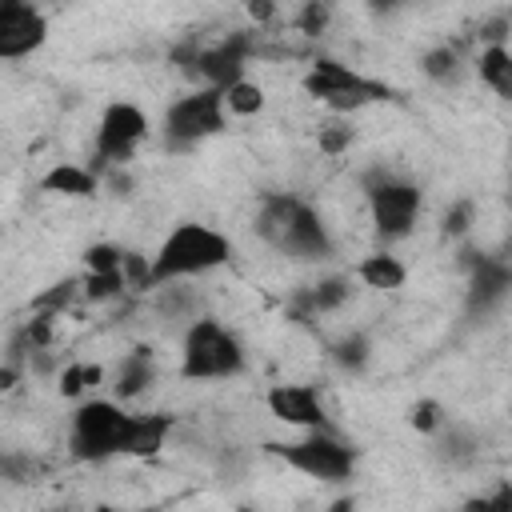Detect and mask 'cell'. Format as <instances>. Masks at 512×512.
<instances>
[{
  "label": "cell",
  "mask_w": 512,
  "mask_h": 512,
  "mask_svg": "<svg viewBox=\"0 0 512 512\" xmlns=\"http://www.w3.org/2000/svg\"><path fill=\"white\" fill-rule=\"evenodd\" d=\"M252 228L272 252H280L288 260H300V264L328 260L336 252L324 216L304 196H292V192H268L256 208Z\"/></svg>",
  "instance_id": "cell-1"
},
{
  "label": "cell",
  "mask_w": 512,
  "mask_h": 512,
  "mask_svg": "<svg viewBox=\"0 0 512 512\" xmlns=\"http://www.w3.org/2000/svg\"><path fill=\"white\" fill-rule=\"evenodd\" d=\"M232 240L204 224V220H176L164 240L156 244V252L148 256V280L152 288L164 280H200L216 268H224L232 260Z\"/></svg>",
  "instance_id": "cell-2"
},
{
  "label": "cell",
  "mask_w": 512,
  "mask_h": 512,
  "mask_svg": "<svg viewBox=\"0 0 512 512\" xmlns=\"http://www.w3.org/2000/svg\"><path fill=\"white\" fill-rule=\"evenodd\" d=\"M248 368V352H244V340L220 324L216 316L200 312L196 320L184 324V336H180V376L184 380H232Z\"/></svg>",
  "instance_id": "cell-3"
},
{
  "label": "cell",
  "mask_w": 512,
  "mask_h": 512,
  "mask_svg": "<svg viewBox=\"0 0 512 512\" xmlns=\"http://www.w3.org/2000/svg\"><path fill=\"white\" fill-rule=\"evenodd\" d=\"M132 412L116 396H80L68 420V452L80 464H104L112 456H124Z\"/></svg>",
  "instance_id": "cell-4"
},
{
  "label": "cell",
  "mask_w": 512,
  "mask_h": 512,
  "mask_svg": "<svg viewBox=\"0 0 512 512\" xmlns=\"http://www.w3.org/2000/svg\"><path fill=\"white\" fill-rule=\"evenodd\" d=\"M360 192H364V204H368L372 232L384 248L412 236V228L424 212V188L420 184H412L408 176H396L388 168H368L360 176Z\"/></svg>",
  "instance_id": "cell-5"
},
{
  "label": "cell",
  "mask_w": 512,
  "mask_h": 512,
  "mask_svg": "<svg viewBox=\"0 0 512 512\" xmlns=\"http://www.w3.org/2000/svg\"><path fill=\"white\" fill-rule=\"evenodd\" d=\"M268 456H276L292 472L320 480V484H344L356 472V448L344 444L332 428H308L296 440H272Z\"/></svg>",
  "instance_id": "cell-6"
},
{
  "label": "cell",
  "mask_w": 512,
  "mask_h": 512,
  "mask_svg": "<svg viewBox=\"0 0 512 512\" xmlns=\"http://www.w3.org/2000/svg\"><path fill=\"white\" fill-rule=\"evenodd\" d=\"M224 128H228V112H224L220 88H208V84H196L192 92L176 96L160 120L164 148H172V152H192L204 140L220 136Z\"/></svg>",
  "instance_id": "cell-7"
},
{
  "label": "cell",
  "mask_w": 512,
  "mask_h": 512,
  "mask_svg": "<svg viewBox=\"0 0 512 512\" xmlns=\"http://www.w3.org/2000/svg\"><path fill=\"white\" fill-rule=\"evenodd\" d=\"M304 92L312 100H320L324 108H332L336 116H352V112L392 96L388 84L368 80L364 72H356V68H348V64H340L332 56H316L312 60V68L304 72Z\"/></svg>",
  "instance_id": "cell-8"
},
{
  "label": "cell",
  "mask_w": 512,
  "mask_h": 512,
  "mask_svg": "<svg viewBox=\"0 0 512 512\" xmlns=\"http://www.w3.org/2000/svg\"><path fill=\"white\" fill-rule=\"evenodd\" d=\"M152 120L140 104L132 100H108L100 108L96 120V140H92V172H108V168H128V160L140 152V144L148 140Z\"/></svg>",
  "instance_id": "cell-9"
},
{
  "label": "cell",
  "mask_w": 512,
  "mask_h": 512,
  "mask_svg": "<svg viewBox=\"0 0 512 512\" xmlns=\"http://www.w3.org/2000/svg\"><path fill=\"white\" fill-rule=\"evenodd\" d=\"M252 56H256V32H232V36L200 48L188 64V76H196L208 88H228L232 80L248 76Z\"/></svg>",
  "instance_id": "cell-10"
},
{
  "label": "cell",
  "mask_w": 512,
  "mask_h": 512,
  "mask_svg": "<svg viewBox=\"0 0 512 512\" xmlns=\"http://www.w3.org/2000/svg\"><path fill=\"white\" fill-rule=\"evenodd\" d=\"M468 264V288H464V308L468 316H492L508 304L512 292V268L504 256H488V252H464Z\"/></svg>",
  "instance_id": "cell-11"
},
{
  "label": "cell",
  "mask_w": 512,
  "mask_h": 512,
  "mask_svg": "<svg viewBox=\"0 0 512 512\" xmlns=\"http://www.w3.org/2000/svg\"><path fill=\"white\" fill-rule=\"evenodd\" d=\"M48 44V12L36 0L0 4V60H24Z\"/></svg>",
  "instance_id": "cell-12"
},
{
  "label": "cell",
  "mask_w": 512,
  "mask_h": 512,
  "mask_svg": "<svg viewBox=\"0 0 512 512\" xmlns=\"http://www.w3.org/2000/svg\"><path fill=\"white\" fill-rule=\"evenodd\" d=\"M264 408L272 412V420L308 432V428H328V408L316 384H272L264 392Z\"/></svg>",
  "instance_id": "cell-13"
},
{
  "label": "cell",
  "mask_w": 512,
  "mask_h": 512,
  "mask_svg": "<svg viewBox=\"0 0 512 512\" xmlns=\"http://www.w3.org/2000/svg\"><path fill=\"white\" fill-rule=\"evenodd\" d=\"M352 276H340V272H332V276H320L316 284H304L296 296H292V304H288V312L300 320V324H308V320H316V316H332V312H340L348 300H352Z\"/></svg>",
  "instance_id": "cell-14"
},
{
  "label": "cell",
  "mask_w": 512,
  "mask_h": 512,
  "mask_svg": "<svg viewBox=\"0 0 512 512\" xmlns=\"http://www.w3.org/2000/svg\"><path fill=\"white\" fill-rule=\"evenodd\" d=\"M108 384H112V396L120 404L124 400H140L156 384V356H152V348H132L128 356H120V364L112 368Z\"/></svg>",
  "instance_id": "cell-15"
},
{
  "label": "cell",
  "mask_w": 512,
  "mask_h": 512,
  "mask_svg": "<svg viewBox=\"0 0 512 512\" xmlns=\"http://www.w3.org/2000/svg\"><path fill=\"white\" fill-rule=\"evenodd\" d=\"M40 188L48 196H64V200H88L100 192V172H92L88 164H72V160H60L52 164L44 176H40Z\"/></svg>",
  "instance_id": "cell-16"
},
{
  "label": "cell",
  "mask_w": 512,
  "mask_h": 512,
  "mask_svg": "<svg viewBox=\"0 0 512 512\" xmlns=\"http://www.w3.org/2000/svg\"><path fill=\"white\" fill-rule=\"evenodd\" d=\"M432 444H436V460L444 468H472L480 460V436L464 424H452L444 420L436 432H432Z\"/></svg>",
  "instance_id": "cell-17"
},
{
  "label": "cell",
  "mask_w": 512,
  "mask_h": 512,
  "mask_svg": "<svg viewBox=\"0 0 512 512\" xmlns=\"http://www.w3.org/2000/svg\"><path fill=\"white\" fill-rule=\"evenodd\" d=\"M352 276H356L364 288H372V292H396V288H404V280H408V264H404L396 252L376 248V252H368V256L356 264Z\"/></svg>",
  "instance_id": "cell-18"
},
{
  "label": "cell",
  "mask_w": 512,
  "mask_h": 512,
  "mask_svg": "<svg viewBox=\"0 0 512 512\" xmlns=\"http://www.w3.org/2000/svg\"><path fill=\"white\" fill-rule=\"evenodd\" d=\"M172 436V416L164 412H140L132 416L128 424V440H124V456H136V460H148L156 456Z\"/></svg>",
  "instance_id": "cell-19"
},
{
  "label": "cell",
  "mask_w": 512,
  "mask_h": 512,
  "mask_svg": "<svg viewBox=\"0 0 512 512\" xmlns=\"http://www.w3.org/2000/svg\"><path fill=\"white\" fill-rule=\"evenodd\" d=\"M476 76L488 92L508 100L512 96V52H508V44H484L480 56H476Z\"/></svg>",
  "instance_id": "cell-20"
},
{
  "label": "cell",
  "mask_w": 512,
  "mask_h": 512,
  "mask_svg": "<svg viewBox=\"0 0 512 512\" xmlns=\"http://www.w3.org/2000/svg\"><path fill=\"white\" fill-rule=\"evenodd\" d=\"M156 308L168 320H196L200 316V292H192V280H164L156 284Z\"/></svg>",
  "instance_id": "cell-21"
},
{
  "label": "cell",
  "mask_w": 512,
  "mask_h": 512,
  "mask_svg": "<svg viewBox=\"0 0 512 512\" xmlns=\"http://www.w3.org/2000/svg\"><path fill=\"white\" fill-rule=\"evenodd\" d=\"M328 360H332L340 372L360 376V372L372 364V340H368L364 332H344V336H336V340L328 344Z\"/></svg>",
  "instance_id": "cell-22"
},
{
  "label": "cell",
  "mask_w": 512,
  "mask_h": 512,
  "mask_svg": "<svg viewBox=\"0 0 512 512\" xmlns=\"http://www.w3.org/2000/svg\"><path fill=\"white\" fill-rule=\"evenodd\" d=\"M420 72L432 80V84H456L464 76V52L456 44H436L420 56Z\"/></svg>",
  "instance_id": "cell-23"
},
{
  "label": "cell",
  "mask_w": 512,
  "mask_h": 512,
  "mask_svg": "<svg viewBox=\"0 0 512 512\" xmlns=\"http://www.w3.org/2000/svg\"><path fill=\"white\" fill-rule=\"evenodd\" d=\"M220 100H224V112H228V116H256V112H264V104H268L264 84H256V80H248V76H240V80H232L228 88H220Z\"/></svg>",
  "instance_id": "cell-24"
},
{
  "label": "cell",
  "mask_w": 512,
  "mask_h": 512,
  "mask_svg": "<svg viewBox=\"0 0 512 512\" xmlns=\"http://www.w3.org/2000/svg\"><path fill=\"white\" fill-rule=\"evenodd\" d=\"M108 376H104V368L100 364H84V360H68L60 372H56V388H60V396H68V400H80L88 388H100Z\"/></svg>",
  "instance_id": "cell-25"
},
{
  "label": "cell",
  "mask_w": 512,
  "mask_h": 512,
  "mask_svg": "<svg viewBox=\"0 0 512 512\" xmlns=\"http://www.w3.org/2000/svg\"><path fill=\"white\" fill-rule=\"evenodd\" d=\"M128 292L120 268L116 272H84L80 276V300H92V304H112Z\"/></svg>",
  "instance_id": "cell-26"
},
{
  "label": "cell",
  "mask_w": 512,
  "mask_h": 512,
  "mask_svg": "<svg viewBox=\"0 0 512 512\" xmlns=\"http://www.w3.org/2000/svg\"><path fill=\"white\" fill-rule=\"evenodd\" d=\"M472 224H476V200H472V196H460V200H452V204L444 208V216H440V236H444V240H464V236L472 232Z\"/></svg>",
  "instance_id": "cell-27"
},
{
  "label": "cell",
  "mask_w": 512,
  "mask_h": 512,
  "mask_svg": "<svg viewBox=\"0 0 512 512\" xmlns=\"http://www.w3.org/2000/svg\"><path fill=\"white\" fill-rule=\"evenodd\" d=\"M80 300V280H56L48 292H40L32 300V312H48V316H64V308H72Z\"/></svg>",
  "instance_id": "cell-28"
},
{
  "label": "cell",
  "mask_w": 512,
  "mask_h": 512,
  "mask_svg": "<svg viewBox=\"0 0 512 512\" xmlns=\"http://www.w3.org/2000/svg\"><path fill=\"white\" fill-rule=\"evenodd\" d=\"M352 140H356V128H352L344 116H332V120L320 124V132H316V144H320L324 156H344V152L352 148Z\"/></svg>",
  "instance_id": "cell-29"
},
{
  "label": "cell",
  "mask_w": 512,
  "mask_h": 512,
  "mask_svg": "<svg viewBox=\"0 0 512 512\" xmlns=\"http://www.w3.org/2000/svg\"><path fill=\"white\" fill-rule=\"evenodd\" d=\"M120 256H124L120 244L96 240V244L84 248V272H116V268H120Z\"/></svg>",
  "instance_id": "cell-30"
},
{
  "label": "cell",
  "mask_w": 512,
  "mask_h": 512,
  "mask_svg": "<svg viewBox=\"0 0 512 512\" xmlns=\"http://www.w3.org/2000/svg\"><path fill=\"white\" fill-rule=\"evenodd\" d=\"M444 420H448V416H444V408H440L436 400H416V404L408 408V424H412L416 432H424V436H432Z\"/></svg>",
  "instance_id": "cell-31"
},
{
  "label": "cell",
  "mask_w": 512,
  "mask_h": 512,
  "mask_svg": "<svg viewBox=\"0 0 512 512\" xmlns=\"http://www.w3.org/2000/svg\"><path fill=\"white\" fill-rule=\"evenodd\" d=\"M32 472H36V464H32L28 456H4V460H0V476L12 480V484L32 480Z\"/></svg>",
  "instance_id": "cell-32"
},
{
  "label": "cell",
  "mask_w": 512,
  "mask_h": 512,
  "mask_svg": "<svg viewBox=\"0 0 512 512\" xmlns=\"http://www.w3.org/2000/svg\"><path fill=\"white\" fill-rule=\"evenodd\" d=\"M480 40L484 44H508V16H496L480 28Z\"/></svg>",
  "instance_id": "cell-33"
},
{
  "label": "cell",
  "mask_w": 512,
  "mask_h": 512,
  "mask_svg": "<svg viewBox=\"0 0 512 512\" xmlns=\"http://www.w3.org/2000/svg\"><path fill=\"white\" fill-rule=\"evenodd\" d=\"M324 20H328V16H324V8H320V4H308V12H304V20H300V28H304L308 36H316V32L324 28Z\"/></svg>",
  "instance_id": "cell-34"
},
{
  "label": "cell",
  "mask_w": 512,
  "mask_h": 512,
  "mask_svg": "<svg viewBox=\"0 0 512 512\" xmlns=\"http://www.w3.org/2000/svg\"><path fill=\"white\" fill-rule=\"evenodd\" d=\"M408 0H368V8L372 12H396V8H404Z\"/></svg>",
  "instance_id": "cell-35"
},
{
  "label": "cell",
  "mask_w": 512,
  "mask_h": 512,
  "mask_svg": "<svg viewBox=\"0 0 512 512\" xmlns=\"http://www.w3.org/2000/svg\"><path fill=\"white\" fill-rule=\"evenodd\" d=\"M36 4H40V0H36Z\"/></svg>",
  "instance_id": "cell-36"
}]
</instances>
